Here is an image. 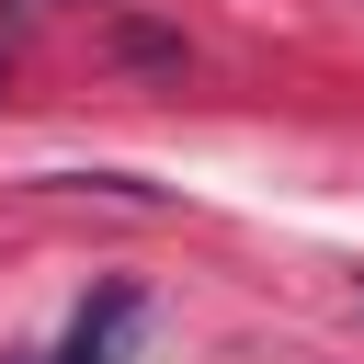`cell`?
Segmentation results:
<instances>
[{"mask_svg":"<svg viewBox=\"0 0 364 364\" xmlns=\"http://www.w3.org/2000/svg\"><path fill=\"white\" fill-rule=\"evenodd\" d=\"M136 318H148V307H136V284H102V296L68 318V341H57L46 364H125V353H136Z\"/></svg>","mask_w":364,"mask_h":364,"instance_id":"obj_1","label":"cell"}]
</instances>
